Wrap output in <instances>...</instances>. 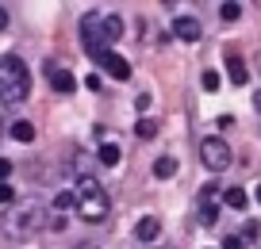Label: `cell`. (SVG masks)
<instances>
[{
    "mask_svg": "<svg viewBox=\"0 0 261 249\" xmlns=\"http://www.w3.org/2000/svg\"><path fill=\"white\" fill-rule=\"evenodd\" d=\"M119 35H123V19L119 16H100V12H89V16L81 19V42H85V50H89L92 62H96V58L104 54Z\"/></svg>",
    "mask_w": 261,
    "mask_h": 249,
    "instance_id": "cell-1",
    "label": "cell"
},
{
    "mask_svg": "<svg viewBox=\"0 0 261 249\" xmlns=\"http://www.w3.org/2000/svg\"><path fill=\"white\" fill-rule=\"evenodd\" d=\"M31 92V69L23 65V58L4 54L0 58V100L4 104H23Z\"/></svg>",
    "mask_w": 261,
    "mask_h": 249,
    "instance_id": "cell-2",
    "label": "cell"
},
{
    "mask_svg": "<svg viewBox=\"0 0 261 249\" xmlns=\"http://www.w3.org/2000/svg\"><path fill=\"white\" fill-rule=\"evenodd\" d=\"M77 215L85 223H104L108 218V192L92 180V173L77 177Z\"/></svg>",
    "mask_w": 261,
    "mask_h": 249,
    "instance_id": "cell-3",
    "label": "cell"
},
{
    "mask_svg": "<svg viewBox=\"0 0 261 249\" xmlns=\"http://www.w3.org/2000/svg\"><path fill=\"white\" fill-rule=\"evenodd\" d=\"M200 157H204V165L207 169H227L230 165V146L223 142V138H204V142H200Z\"/></svg>",
    "mask_w": 261,
    "mask_h": 249,
    "instance_id": "cell-4",
    "label": "cell"
},
{
    "mask_svg": "<svg viewBox=\"0 0 261 249\" xmlns=\"http://www.w3.org/2000/svg\"><path fill=\"white\" fill-rule=\"evenodd\" d=\"M100 65H104V73L108 77H115V80H130V62L123 54H115V50H104V54L96 58Z\"/></svg>",
    "mask_w": 261,
    "mask_h": 249,
    "instance_id": "cell-5",
    "label": "cell"
},
{
    "mask_svg": "<svg viewBox=\"0 0 261 249\" xmlns=\"http://www.w3.org/2000/svg\"><path fill=\"white\" fill-rule=\"evenodd\" d=\"M173 39L196 42V39H200V23H196L192 16H177V19H173Z\"/></svg>",
    "mask_w": 261,
    "mask_h": 249,
    "instance_id": "cell-6",
    "label": "cell"
},
{
    "mask_svg": "<svg viewBox=\"0 0 261 249\" xmlns=\"http://www.w3.org/2000/svg\"><path fill=\"white\" fill-rule=\"evenodd\" d=\"M50 89L62 92V96H65V92H73V89H77L73 73H69V69H50Z\"/></svg>",
    "mask_w": 261,
    "mask_h": 249,
    "instance_id": "cell-7",
    "label": "cell"
},
{
    "mask_svg": "<svg viewBox=\"0 0 261 249\" xmlns=\"http://www.w3.org/2000/svg\"><path fill=\"white\" fill-rule=\"evenodd\" d=\"M158 230H162V223H158L154 215H146V218H139V226H135V238L139 241H154Z\"/></svg>",
    "mask_w": 261,
    "mask_h": 249,
    "instance_id": "cell-8",
    "label": "cell"
},
{
    "mask_svg": "<svg viewBox=\"0 0 261 249\" xmlns=\"http://www.w3.org/2000/svg\"><path fill=\"white\" fill-rule=\"evenodd\" d=\"M227 73H230V80H234V85H246V80H250V69H246V62H242L238 54L227 58Z\"/></svg>",
    "mask_w": 261,
    "mask_h": 249,
    "instance_id": "cell-9",
    "label": "cell"
},
{
    "mask_svg": "<svg viewBox=\"0 0 261 249\" xmlns=\"http://www.w3.org/2000/svg\"><path fill=\"white\" fill-rule=\"evenodd\" d=\"M223 203H227L230 211H242L246 203H250V196H246L242 188H227V192H223Z\"/></svg>",
    "mask_w": 261,
    "mask_h": 249,
    "instance_id": "cell-10",
    "label": "cell"
},
{
    "mask_svg": "<svg viewBox=\"0 0 261 249\" xmlns=\"http://www.w3.org/2000/svg\"><path fill=\"white\" fill-rule=\"evenodd\" d=\"M12 138H16V142H35V127L27 119H19V123H12V130H8Z\"/></svg>",
    "mask_w": 261,
    "mask_h": 249,
    "instance_id": "cell-11",
    "label": "cell"
},
{
    "mask_svg": "<svg viewBox=\"0 0 261 249\" xmlns=\"http://www.w3.org/2000/svg\"><path fill=\"white\" fill-rule=\"evenodd\" d=\"M173 173H177V161H173V157H158L154 161V177L158 180H169Z\"/></svg>",
    "mask_w": 261,
    "mask_h": 249,
    "instance_id": "cell-12",
    "label": "cell"
},
{
    "mask_svg": "<svg viewBox=\"0 0 261 249\" xmlns=\"http://www.w3.org/2000/svg\"><path fill=\"white\" fill-rule=\"evenodd\" d=\"M100 165H119V146H115V142L100 146Z\"/></svg>",
    "mask_w": 261,
    "mask_h": 249,
    "instance_id": "cell-13",
    "label": "cell"
},
{
    "mask_svg": "<svg viewBox=\"0 0 261 249\" xmlns=\"http://www.w3.org/2000/svg\"><path fill=\"white\" fill-rule=\"evenodd\" d=\"M219 19H223V23H234V19H242V8H238V4H223Z\"/></svg>",
    "mask_w": 261,
    "mask_h": 249,
    "instance_id": "cell-14",
    "label": "cell"
},
{
    "mask_svg": "<svg viewBox=\"0 0 261 249\" xmlns=\"http://www.w3.org/2000/svg\"><path fill=\"white\" fill-rule=\"evenodd\" d=\"M54 207H58V211H69V207H73V211H77V192H62V196L54 200Z\"/></svg>",
    "mask_w": 261,
    "mask_h": 249,
    "instance_id": "cell-15",
    "label": "cell"
},
{
    "mask_svg": "<svg viewBox=\"0 0 261 249\" xmlns=\"http://www.w3.org/2000/svg\"><path fill=\"white\" fill-rule=\"evenodd\" d=\"M135 134H139V138H154L158 134V123L154 119H142L139 127H135Z\"/></svg>",
    "mask_w": 261,
    "mask_h": 249,
    "instance_id": "cell-16",
    "label": "cell"
},
{
    "mask_svg": "<svg viewBox=\"0 0 261 249\" xmlns=\"http://www.w3.org/2000/svg\"><path fill=\"white\" fill-rule=\"evenodd\" d=\"M215 218H219V211H215V203H204V207H200V223H204V226H212Z\"/></svg>",
    "mask_w": 261,
    "mask_h": 249,
    "instance_id": "cell-17",
    "label": "cell"
},
{
    "mask_svg": "<svg viewBox=\"0 0 261 249\" xmlns=\"http://www.w3.org/2000/svg\"><path fill=\"white\" fill-rule=\"evenodd\" d=\"M200 85H204V92H215V89H219V73H212V69H207Z\"/></svg>",
    "mask_w": 261,
    "mask_h": 249,
    "instance_id": "cell-18",
    "label": "cell"
},
{
    "mask_svg": "<svg viewBox=\"0 0 261 249\" xmlns=\"http://www.w3.org/2000/svg\"><path fill=\"white\" fill-rule=\"evenodd\" d=\"M257 234H261V226L253 223V226H242V234H238V238H242V241H257Z\"/></svg>",
    "mask_w": 261,
    "mask_h": 249,
    "instance_id": "cell-19",
    "label": "cell"
},
{
    "mask_svg": "<svg viewBox=\"0 0 261 249\" xmlns=\"http://www.w3.org/2000/svg\"><path fill=\"white\" fill-rule=\"evenodd\" d=\"M242 245H246V241L238 238V234H227V238H223V249H242Z\"/></svg>",
    "mask_w": 261,
    "mask_h": 249,
    "instance_id": "cell-20",
    "label": "cell"
},
{
    "mask_svg": "<svg viewBox=\"0 0 261 249\" xmlns=\"http://www.w3.org/2000/svg\"><path fill=\"white\" fill-rule=\"evenodd\" d=\"M8 177H12V161H8V157H0V184H4Z\"/></svg>",
    "mask_w": 261,
    "mask_h": 249,
    "instance_id": "cell-21",
    "label": "cell"
},
{
    "mask_svg": "<svg viewBox=\"0 0 261 249\" xmlns=\"http://www.w3.org/2000/svg\"><path fill=\"white\" fill-rule=\"evenodd\" d=\"M16 200V192H12V184H0V203H12Z\"/></svg>",
    "mask_w": 261,
    "mask_h": 249,
    "instance_id": "cell-22",
    "label": "cell"
},
{
    "mask_svg": "<svg viewBox=\"0 0 261 249\" xmlns=\"http://www.w3.org/2000/svg\"><path fill=\"white\" fill-rule=\"evenodd\" d=\"M4 27H8V12L0 8V31H4Z\"/></svg>",
    "mask_w": 261,
    "mask_h": 249,
    "instance_id": "cell-23",
    "label": "cell"
},
{
    "mask_svg": "<svg viewBox=\"0 0 261 249\" xmlns=\"http://www.w3.org/2000/svg\"><path fill=\"white\" fill-rule=\"evenodd\" d=\"M253 107H257V115H261V92H253Z\"/></svg>",
    "mask_w": 261,
    "mask_h": 249,
    "instance_id": "cell-24",
    "label": "cell"
},
{
    "mask_svg": "<svg viewBox=\"0 0 261 249\" xmlns=\"http://www.w3.org/2000/svg\"><path fill=\"white\" fill-rule=\"evenodd\" d=\"M77 249H100V245H92V241H81V245H77Z\"/></svg>",
    "mask_w": 261,
    "mask_h": 249,
    "instance_id": "cell-25",
    "label": "cell"
},
{
    "mask_svg": "<svg viewBox=\"0 0 261 249\" xmlns=\"http://www.w3.org/2000/svg\"><path fill=\"white\" fill-rule=\"evenodd\" d=\"M257 203H261V184H257Z\"/></svg>",
    "mask_w": 261,
    "mask_h": 249,
    "instance_id": "cell-26",
    "label": "cell"
},
{
    "mask_svg": "<svg viewBox=\"0 0 261 249\" xmlns=\"http://www.w3.org/2000/svg\"><path fill=\"white\" fill-rule=\"evenodd\" d=\"M0 138H4V123H0Z\"/></svg>",
    "mask_w": 261,
    "mask_h": 249,
    "instance_id": "cell-27",
    "label": "cell"
},
{
    "mask_svg": "<svg viewBox=\"0 0 261 249\" xmlns=\"http://www.w3.org/2000/svg\"><path fill=\"white\" fill-rule=\"evenodd\" d=\"M257 65H261V58H257Z\"/></svg>",
    "mask_w": 261,
    "mask_h": 249,
    "instance_id": "cell-28",
    "label": "cell"
}]
</instances>
